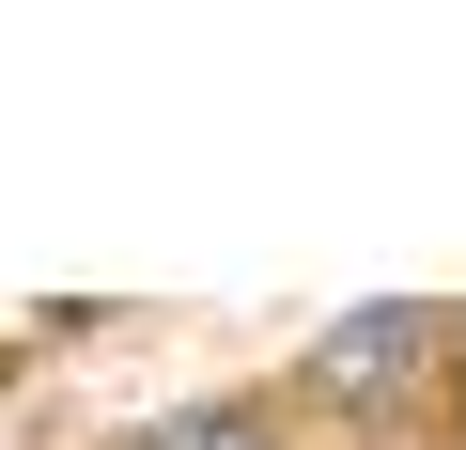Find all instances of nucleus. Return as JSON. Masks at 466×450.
<instances>
[{
	"mask_svg": "<svg viewBox=\"0 0 466 450\" xmlns=\"http://www.w3.org/2000/svg\"><path fill=\"white\" fill-rule=\"evenodd\" d=\"M265 404H280L311 450H404L420 404H435V295H358V311H327V326L265 373Z\"/></svg>",
	"mask_w": 466,
	"mask_h": 450,
	"instance_id": "obj_1",
	"label": "nucleus"
},
{
	"mask_svg": "<svg viewBox=\"0 0 466 450\" xmlns=\"http://www.w3.org/2000/svg\"><path fill=\"white\" fill-rule=\"evenodd\" d=\"M94 450H311V435L265 404V373H233V388H187V404H156V419H109Z\"/></svg>",
	"mask_w": 466,
	"mask_h": 450,
	"instance_id": "obj_2",
	"label": "nucleus"
},
{
	"mask_svg": "<svg viewBox=\"0 0 466 450\" xmlns=\"http://www.w3.org/2000/svg\"><path fill=\"white\" fill-rule=\"evenodd\" d=\"M404 450H466V295L435 311V404H420V435Z\"/></svg>",
	"mask_w": 466,
	"mask_h": 450,
	"instance_id": "obj_3",
	"label": "nucleus"
}]
</instances>
